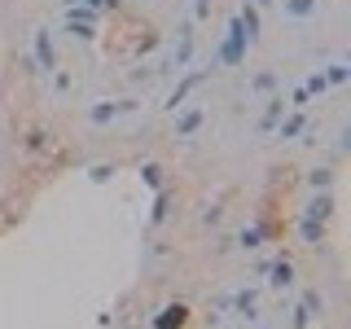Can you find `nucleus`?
Here are the masks:
<instances>
[{"label": "nucleus", "instance_id": "1", "mask_svg": "<svg viewBox=\"0 0 351 329\" xmlns=\"http://www.w3.org/2000/svg\"><path fill=\"white\" fill-rule=\"evenodd\" d=\"M277 5H281V14H285V18H294V22L316 18V0H277Z\"/></svg>", "mask_w": 351, "mask_h": 329}, {"label": "nucleus", "instance_id": "2", "mask_svg": "<svg viewBox=\"0 0 351 329\" xmlns=\"http://www.w3.org/2000/svg\"><path fill=\"white\" fill-rule=\"evenodd\" d=\"M189 58H193V31L184 27V31H180V49H171V62H176V66H184Z\"/></svg>", "mask_w": 351, "mask_h": 329}, {"label": "nucleus", "instance_id": "3", "mask_svg": "<svg viewBox=\"0 0 351 329\" xmlns=\"http://www.w3.org/2000/svg\"><path fill=\"white\" fill-rule=\"evenodd\" d=\"M180 325H184V307H180V303L167 307V312L158 316V329H180Z\"/></svg>", "mask_w": 351, "mask_h": 329}, {"label": "nucleus", "instance_id": "4", "mask_svg": "<svg viewBox=\"0 0 351 329\" xmlns=\"http://www.w3.org/2000/svg\"><path fill=\"white\" fill-rule=\"evenodd\" d=\"M290 277H294L290 263H277V268H272V285H277V290H285V285H290Z\"/></svg>", "mask_w": 351, "mask_h": 329}, {"label": "nucleus", "instance_id": "5", "mask_svg": "<svg viewBox=\"0 0 351 329\" xmlns=\"http://www.w3.org/2000/svg\"><path fill=\"white\" fill-rule=\"evenodd\" d=\"M329 206H334V202H329V193H321L312 206H307V215H312V219H325V215H329Z\"/></svg>", "mask_w": 351, "mask_h": 329}, {"label": "nucleus", "instance_id": "6", "mask_svg": "<svg viewBox=\"0 0 351 329\" xmlns=\"http://www.w3.org/2000/svg\"><path fill=\"white\" fill-rule=\"evenodd\" d=\"M325 84H347V62H329V75Z\"/></svg>", "mask_w": 351, "mask_h": 329}, {"label": "nucleus", "instance_id": "7", "mask_svg": "<svg viewBox=\"0 0 351 329\" xmlns=\"http://www.w3.org/2000/svg\"><path fill=\"white\" fill-rule=\"evenodd\" d=\"M189 14H193V22H202L206 14H211V0H193V5H189Z\"/></svg>", "mask_w": 351, "mask_h": 329}, {"label": "nucleus", "instance_id": "8", "mask_svg": "<svg viewBox=\"0 0 351 329\" xmlns=\"http://www.w3.org/2000/svg\"><path fill=\"white\" fill-rule=\"evenodd\" d=\"M329 180H334V171H312V189H329Z\"/></svg>", "mask_w": 351, "mask_h": 329}, {"label": "nucleus", "instance_id": "9", "mask_svg": "<svg viewBox=\"0 0 351 329\" xmlns=\"http://www.w3.org/2000/svg\"><path fill=\"white\" fill-rule=\"evenodd\" d=\"M197 119H202V110H189V114L180 119V132H193V127H197Z\"/></svg>", "mask_w": 351, "mask_h": 329}, {"label": "nucleus", "instance_id": "10", "mask_svg": "<svg viewBox=\"0 0 351 329\" xmlns=\"http://www.w3.org/2000/svg\"><path fill=\"white\" fill-rule=\"evenodd\" d=\"M241 246L255 250V246H259V228H246V233H241Z\"/></svg>", "mask_w": 351, "mask_h": 329}, {"label": "nucleus", "instance_id": "11", "mask_svg": "<svg viewBox=\"0 0 351 329\" xmlns=\"http://www.w3.org/2000/svg\"><path fill=\"white\" fill-rule=\"evenodd\" d=\"M272 84H277V80H272V75H255V88H259V93H268Z\"/></svg>", "mask_w": 351, "mask_h": 329}]
</instances>
